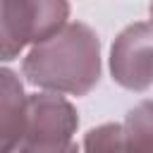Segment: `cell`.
Masks as SVG:
<instances>
[{
  "mask_svg": "<svg viewBox=\"0 0 153 153\" xmlns=\"http://www.w3.org/2000/svg\"><path fill=\"white\" fill-rule=\"evenodd\" d=\"M22 72L33 86L84 96L100 76L98 36L81 22L65 24L55 36L29 50L22 62Z\"/></svg>",
  "mask_w": 153,
  "mask_h": 153,
  "instance_id": "obj_1",
  "label": "cell"
},
{
  "mask_svg": "<svg viewBox=\"0 0 153 153\" xmlns=\"http://www.w3.org/2000/svg\"><path fill=\"white\" fill-rule=\"evenodd\" d=\"M67 14V0H2V60L10 62L24 45L55 36Z\"/></svg>",
  "mask_w": 153,
  "mask_h": 153,
  "instance_id": "obj_2",
  "label": "cell"
},
{
  "mask_svg": "<svg viewBox=\"0 0 153 153\" xmlns=\"http://www.w3.org/2000/svg\"><path fill=\"white\" fill-rule=\"evenodd\" d=\"M76 110L62 96H26L24 127L17 151H67L72 148V134L76 131Z\"/></svg>",
  "mask_w": 153,
  "mask_h": 153,
  "instance_id": "obj_3",
  "label": "cell"
},
{
  "mask_svg": "<svg viewBox=\"0 0 153 153\" xmlns=\"http://www.w3.org/2000/svg\"><path fill=\"white\" fill-rule=\"evenodd\" d=\"M110 72L112 79L129 91H146L153 86V24H131L115 38Z\"/></svg>",
  "mask_w": 153,
  "mask_h": 153,
  "instance_id": "obj_4",
  "label": "cell"
},
{
  "mask_svg": "<svg viewBox=\"0 0 153 153\" xmlns=\"http://www.w3.org/2000/svg\"><path fill=\"white\" fill-rule=\"evenodd\" d=\"M2 105H0V151L12 153L17 151V143L22 139L24 127V108L26 96L22 91V84L10 69H2Z\"/></svg>",
  "mask_w": 153,
  "mask_h": 153,
  "instance_id": "obj_5",
  "label": "cell"
},
{
  "mask_svg": "<svg viewBox=\"0 0 153 153\" xmlns=\"http://www.w3.org/2000/svg\"><path fill=\"white\" fill-rule=\"evenodd\" d=\"M127 151H153V100L139 103L124 120Z\"/></svg>",
  "mask_w": 153,
  "mask_h": 153,
  "instance_id": "obj_6",
  "label": "cell"
},
{
  "mask_svg": "<svg viewBox=\"0 0 153 153\" xmlns=\"http://www.w3.org/2000/svg\"><path fill=\"white\" fill-rule=\"evenodd\" d=\"M86 151H127L124 141V127L122 124H103L98 129H91L84 141Z\"/></svg>",
  "mask_w": 153,
  "mask_h": 153,
  "instance_id": "obj_7",
  "label": "cell"
},
{
  "mask_svg": "<svg viewBox=\"0 0 153 153\" xmlns=\"http://www.w3.org/2000/svg\"><path fill=\"white\" fill-rule=\"evenodd\" d=\"M151 24H153V2H151Z\"/></svg>",
  "mask_w": 153,
  "mask_h": 153,
  "instance_id": "obj_8",
  "label": "cell"
}]
</instances>
